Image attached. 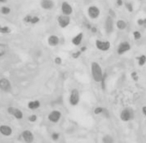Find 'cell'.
Segmentation results:
<instances>
[{
  "mask_svg": "<svg viewBox=\"0 0 146 143\" xmlns=\"http://www.w3.org/2000/svg\"><path fill=\"white\" fill-rule=\"evenodd\" d=\"M91 73L92 79L96 82H100L103 78V70L99 63L93 61L91 64Z\"/></svg>",
  "mask_w": 146,
  "mask_h": 143,
  "instance_id": "cell-1",
  "label": "cell"
},
{
  "mask_svg": "<svg viewBox=\"0 0 146 143\" xmlns=\"http://www.w3.org/2000/svg\"><path fill=\"white\" fill-rule=\"evenodd\" d=\"M119 117L120 120L123 122L131 121L135 117V111L129 106L126 107L120 112Z\"/></svg>",
  "mask_w": 146,
  "mask_h": 143,
  "instance_id": "cell-2",
  "label": "cell"
},
{
  "mask_svg": "<svg viewBox=\"0 0 146 143\" xmlns=\"http://www.w3.org/2000/svg\"><path fill=\"white\" fill-rule=\"evenodd\" d=\"M104 28L106 33L107 35H111L113 33L114 31V18L111 17L110 16H108L104 24Z\"/></svg>",
  "mask_w": 146,
  "mask_h": 143,
  "instance_id": "cell-3",
  "label": "cell"
},
{
  "mask_svg": "<svg viewBox=\"0 0 146 143\" xmlns=\"http://www.w3.org/2000/svg\"><path fill=\"white\" fill-rule=\"evenodd\" d=\"M80 101V94L79 90L76 89H73L70 94L69 102L72 106H77Z\"/></svg>",
  "mask_w": 146,
  "mask_h": 143,
  "instance_id": "cell-4",
  "label": "cell"
},
{
  "mask_svg": "<svg viewBox=\"0 0 146 143\" xmlns=\"http://www.w3.org/2000/svg\"><path fill=\"white\" fill-rule=\"evenodd\" d=\"M57 23L60 28L65 29L70 25L71 23V19L69 16L62 14L58 17Z\"/></svg>",
  "mask_w": 146,
  "mask_h": 143,
  "instance_id": "cell-5",
  "label": "cell"
},
{
  "mask_svg": "<svg viewBox=\"0 0 146 143\" xmlns=\"http://www.w3.org/2000/svg\"><path fill=\"white\" fill-rule=\"evenodd\" d=\"M95 47L100 51L107 52L111 48V43L108 41L96 40L95 41Z\"/></svg>",
  "mask_w": 146,
  "mask_h": 143,
  "instance_id": "cell-6",
  "label": "cell"
},
{
  "mask_svg": "<svg viewBox=\"0 0 146 143\" xmlns=\"http://www.w3.org/2000/svg\"><path fill=\"white\" fill-rule=\"evenodd\" d=\"M87 14L91 19L95 20L99 17L100 15V11L98 7L91 5L87 9Z\"/></svg>",
  "mask_w": 146,
  "mask_h": 143,
  "instance_id": "cell-7",
  "label": "cell"
},
{
  "mask_svg": "<svg viewBox=\"0 0 146 143\" xmlns=\"http://www.w3.org/2000/svg\"><path fill=\"white\" fill-rule=\"evenodd\" d=\"M131 48V45L128 42L123 41L118 45L116 52L119 55H123L129 51Z\"/></svg>",
  "mask_w": 146,
  "mask_h": 143,
  "instance_id": "cell-8",
  "label": "cell"
},
{
  "mask_svg": "<svg viewBox=\"0 0 146 143\" xmlns=\"http://www.w3.org/2000/svg\"><path fill=\"white\" fill-rule=\"evenodd\" d=\"M12 86L11 81L7 78H0V90L4 92H9L12 90Z\"/></svg>",
  "mask_w": 146,
  "mask_h": 143,
  "instance_id": "cell-9",
  "label": "cell"
},
{
  "mask_svg": "<svg viewBox=\"0 0 146 143\" xmlns=\"http://www.w3.org/2000/svg\"><path fill=\"white\" fill-rule=\"evenodd\" d=\"M8 113L17 120H21L24 117V114L21 110L15 106H9L7 109Z\"/></svg>",
  "mask_w": 146,
  "mask_h": 143,
  "instance_id": "cell-10",
  "label": "cell"
},
{
  "mask_svg": "<svg viewBox=\"0 0 146 143\" xmlns=\"http://www.w3.org/2000/svg\"><path fill=\"white\" fill-rule=\"evenodd\" d=\"M61 117H62V113L59 110H52L48 116V120L53 123L58 122L61 120Z\"/></svg>",
  "mask_w": 146,
  "mask_h": 143,
  "instance_id": "cell-11",
  "label": "cell"
},
{
  "mask_svg": "<svg viewBox=\"0 0 146 143\" xmlns=\"http://www.w3.org/2000/svg\"><path fill=\"white\" fill-rule=\"evenodd\" d=\"M61 10L63 15L66 16H70L73 12V8L72 6L67 1H63L61 4Z\"/></svg>",
  "mask_w": 146,
  "mask_h": 143,
  "instance_id": "cell-12",
  "label": "cell"
},
{
  "mask_svg": "<svg viewBox=\"0 0 146 143\" xmlns=\"http://www.w3.org/2000/svg\"><path fill=\"white\" fill-rule=\"evenodd\" d=\"M40 6L45 11H51L54 8L55 3L53 0H41Z\"/></svg>",
  "mask_w": 146,
  "mask_h": 143,
  "instance_id": "cell-13",
  "label": "cell"
},
{
  "mask_svg": "<svg viewBox=\"0 0 146 143\" xmlns=\"http://www.w3.org/2000/svg\"><path fill=\"white\" fill-rule=\"evenodd\" d=\"M22 137L26 142H32L34 140L33 133L29 130H25L22 133Z\"/></svg>",
  "mask_w": 146,
  "mask_h": 143,
  "instance_id": "cell-14",
  "label": "cell"
},
{
  "mask_svg": "<svg viewBox=\"0 0 146 143\" xmlns=\"http://www.w3.org/2000/svg\"><path fill=\"white\" fill-rule=\"evenodd\" d=\"M13 129L8 125H0V133L2 135L8 137L12 134Z\"/></svg>",
  "mask_w": 146,
  "mask_h": 143,
  "instance_id": "cell-15",
  "label": "cell"
},
{
  "mask_svg": "<svg viewBox=\"0 0 146 143\" xmlns=\"http://www.w3.org/2000/svg\"><path fill=\"white\" fill-rule=\"evenodd\" d=\"M59 38L58 36L55 35H50L48 38V43L49 46L52 47H57L59 43Z\"/></svg>",
  "mask_w": 146,
  "mask_h": 143,
  "instance_id": "cell-16",
  "label": "cell"
},
{
  "mask_svg": "<svg viewBox=\"0 0 146 143\" xmlns=\"http://www.w3.org/2000/svg\"><path fill=\"white\" fill-rule=\"evenodd\" d=\"M40 21V17L38 16H33L31 15H27L24 18V21L28 24L35 25L38 24Z\"/></svg>",
  "mask_w": 146,
  "mask_h": 143,
  "instance_id": "cell-17",
  "label": "cell"
},
{
  "mask_svg": "<svg viewBox=\"0 0 146 143\" xmlns=\"http://www.w3.org/2000/svg\"><path fill=\"white\" fill-rule=\"evenodd\" d=\"M83 39V33L82 32H80L75 36L71 40L72 44L75 46H79Z\"/></svg>",
  "mask_w": 146,
  "mask_h": 143,
  "instance_id": "cell-18",
  "label": "cell"
},
{
  "mask_svg": "<svg viewBox=\"0 0 146 143\" xmlns=\"http://www.w3.org/2000/svg\"><path fill=\"white\" fill-rule=\"evenodd\" d=\"M41 106V102L39 100L30 101L28 104V107L31 110H36Z\"/></svg>",
  "mask_w": 146,
  "mask_h": 143,
  "instance_id": "cell-19",
  "label": "cell"
},
{
  "mask_svg": "<svg viewBox=\"0 0 146 143\" xmlns=\"http://www.w3.org/2000/svg\"><path fill=\"white\" fill-rule=\"evenodd\" d=\"M8 46L4 43H0V58L4 56L8 52Z\"/></svg>",
  "mask_w": 146,
  "mask_h": 143,
  "instance_id": "cell-20",
  "label": "cell"
},
{
  "mask_svg": "<svg viewBox=\"0 0 146 143\" xmlns=\"http://www.w3.org/2000/svg\"><path fill=\"white\" fill-rule=\"evenodd\" d=\"M116 28L120 31H124L127 28V24L123 20H119L116 23Z\"/></svg>",
  "mask_w": 146,
  "mask_h": 143,
  "instance_id": "cell-21",
  "label": "cell"
},
{
  "mask_svg": "<svg viewBox=\"0 0 146 143\" xmlns=\"http://www.w3.org/2000/svg\"><path fill=\"white\" fill-rule=\"evenodd\" d=\"M102 141L103 143H113L115 142L114 137L109 134H104L102 138Z\"/></svg>",
  "mask_w": 146,
  "mask_h": 143,
  "instance_id": "cell-22",
  "label": "cell"
},
{
  "mask_svg": "<svg viewBox=\"0 0 146 143\" xmlns=\"http://www.w3.org/2000/svg\"><path fill=\"white\" fill-rule=\"evenodd\" d=\"M12 32L11 29L7 26H2L0 25V33L3 35H8L11 33Z\"/></svg>",
  "mask_w": 146,
  "mask_h": 143,
  "instance_id": "cell-23",
  "label": "cell"
},
{
  "mask_svg": "<svg viewBox=\"0 0 146 143\" xmlns=\"http://www.w3.org/2000/svg\"><path fill=\"white\" fill-rule=\"evenodd\" d=\"M11 9L9 7L7 6H3L1 8V9H0V12H1V14L3 15H8L11 13Z\"/></svg>",
  "mask_w": 146,
  "mask_h": 143,
  "instance_id": "cell-24",
  "label": "cell"
},
{
  "mask_svg": "<svg viewBox=\"0 0 146 143\" xmlns=\"http://www.w3.org/2000/svg\"><path fill=\"white\" fill-rule=\"evenodd\" d=\"M138 61V64L140 67H143L146 63V56L144 55H141L137 58Z\"/></svg>",
  "mask_w": 146,
  "mask_h": 143,
  "instance_id": "cell-25",
  "label": "cell"
},
{
  "mask_svg": "<svg viewBox=\"0 0 146 143\" xmlns=\"http://www.w3.org/2000/svg\"><path fill=\"white\" fill-rule=\"evenodd\" d=\"M125 7L126 8V9L129 12H132L133 11V5L132 4L129 3V2H127L124 4Z\"/></svg>",
  "mask_w": 146,
  "mask_h": 143,
  "instance_id": "cell-26",
  "label": "cell"
},
{
  "mask_svg": "<svg viewBox=\"0 0 146 143\" xmlns=\"http://www.w3.org/2000/svg\"><path fill=\"white\" fill-rule=\"evenodd\" d=\"M104 110V108L101 107V106H98V107H96L94 110V113L98 115V114H102Z\"/></svg>",
  "mask_w": 146,
  "mask_h": 143,
  "instance_id": "cell-27",
  "label": "cell"
},
{
  "mask_svg": "<svg viewBox=\"0 0 146 143\" xmlns=\"http://www.w3.org/2000/svg\"><path fill=\"white\" fill-rule=\"evenodd\" d=\"M133 38L135 40H139L141 39V35L140 32L136 31H134L133 32Z\"/></svg>",
  "mask_w": 146,
  "mask_h": 143,
  "instance_id": "cell-28",
  "label": "cell"
},
{
  "mask_svg": "<svg viewBox=\"0 0 146 143\" xmlns=\"http://www.w3.org/2000/svg\"><path fill=\"white\" fill-rule=\"evenodd\" d=\"M28 120L31 122H34L37 120V116L36 114H32L29 116Z\"/></svg>",
  "mask_w": 146,
  "mask_h": 143,
  "instance_id": "cell-29",
  "label": "cell"
},
{
  "mask_svg": "<svg viewBox=\"0 0 146 143\" xmlns=\"http://www.w3.org/2000/svg\"><path fill=\"white\" fill-rule=\"evenodd\" d=\"M52 138L53 140L54 141H57L59 139V134L57 132H53L52 134Z\"/></svg>",
  "mask_w": 146,
  "mask_h": 143,
  "instance_id": "cell-30",
  "label": "cell"
},
{
  "mask_svg": "<svg viewBox=\"0 0 146 143\" xmlns=\"http://www.w3.org/2000/svg\"><path fill=\"white\" fill-rule=\"evenodd\" d=\"M54 62L57 65H61L62 63V59L61 57H57L54 60Z\"/></svg>",
  "mask_w": 146,
  "mask_h": 143,
  "instance_id": "cell-31",
  "label": "cell"
},
{
  "mask_svg": "<svg viewBox=\"0 0 146 143\" xmlns=\"http://www.w3.org/2000/svg\"><path fill=\"white\" fill-rule=\"evenodd\" d=\"M81 53V51H77V52H76L73 53L72 54V57H73V58H74V59H78V58L80 56Z\"/></svg>",
  "mask_w": 146,
  "mask_h": 143,
  "instance_id": "cell-32",
  "label": "cell"
},
{
  "mask_svg": "<svg viewBox=\"0 0 146 143\" xmlns=\"http://www.w3.org/2000/svg\"><path fill=\"white\" fill-rule=\"evenodd\" d=\"M137 24L140 26H143L144 25H145L146 24V19H139V20H138Z\"/></svg>",
  "mask_w": 146,
  "mask_h": 143,
  "instance_id": "cell-33",
  "label": "cell"
},
{
  "mask_svg": "<svg viewBox=\"0 0 146 143\" xmlns=\"http://www.w3.org/2000/svg\"><path fill=\"white\" fill-rule=\"evenodd\" d=\"M108 13H109V16H110L111 17H112V18L115 17V12L112 9H110L108 11Z\"/></svg>",
  "mask_w": 146,
  "mask_h": 143,
  "instance_id": "cell-34",
  "label": "cell"
},
{
  "mask_svg": "<svg viewBox=\"0 0 146 143\" xmlns=\"http://www.w3.org/2000/svg\"><path fill=\"white\" fill-rule=\"evenodd\" d=\"M116 4L118 6H122L123 4V2L122 0H116Z\"/></svg>",
  "mask_w": 146,
  "mask_h": 143,
  "instance_id": "cell-35",
  "label": "cell"
},
{
  "mask_svg": "<svg viewBox=\"0 0 146 143\" xmlns=\"http://www.w3.org/2000/svg\"><path fill=\"white\" fill-rule=\"evenodd\" d=\"M141 110L143 114L146 117V106H143L141 109Z\"/></svg>",
  "mask_w": 146,
  "mask_h": 143,
  "instance_id": "cell-36",
  "label": "cell"
},
{
  "mask_svg": "<svg viewBox=\"0 0 146 143\" xmlns=\"http://www.w3.org/2000/svg\"><path fill=\"white\" fill-rule=\"evenodd\" d=\"M8 1V0H0V4H4Z\"/></svg>",
  "mask_w": 146,
  "mask_h": 143,
  "instance_id": "cell-37",
  "label": "cell"
},
{
  "mask_svg": "<svg viewBox=\"0 0 146 143\" xmlns=\"http://www.w3.org/2000/svg\"><path fill=\"white\" fill-rule=\"evenodd\" d=\"M139 1H141V0H139Z\"/></svg>",
  "mask_w": 146,
  "mask_h": 143,
  "instance_id": "cell-38",
  "label": "cell"
},
{
  "mask_svg": "<svg viewBox=\"0 0 146 143\" xmlns=\"http://www.w3.org/2000/svg\"><path fill=\"white\" fill-rule=\"evenodd\" d=\"M115 1H116V0H115Z\"/></svg>",
  "mask_w": 146,
  "mask_h": 143,
  "instance_id": "cell-39",
  "label": "cell"
}]
</instances>
